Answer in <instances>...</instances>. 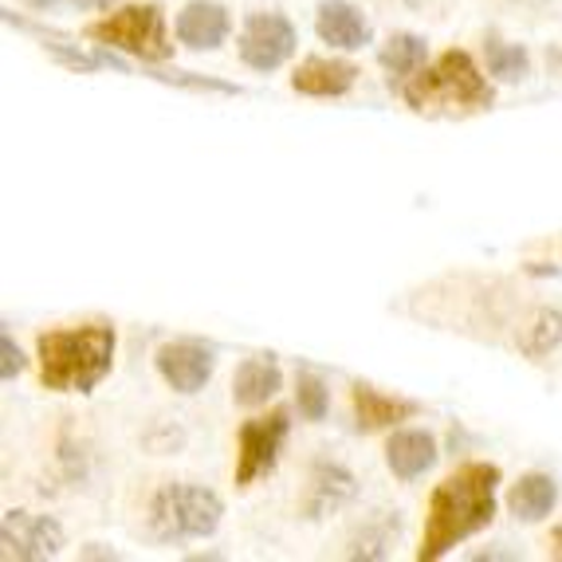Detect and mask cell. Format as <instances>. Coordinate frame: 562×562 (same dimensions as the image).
<instances>
[{
  "mask_svg": "<svg viewBox=\"0 0 562 562\" xmlns=\"http://www.w3.org/2000/svg\"><path fill=\"white\" fill-rule=\"evenodd\" d=\"M512 4H531L535 9V4H547V0H512Z\"/></svg>",
  "mask_w": 562,
  "mask_h": 562,
  "instance_id": "f1b7e54d",
  "label": "cell"
},
{
  "mask_svg": "<svg viewBox=\"0 0 562 562\" xmlns=\"http://www.w3.org/2000/svg\"><path fill=\"white\" fill-rule=\"evenodd\" d=\"M0 350H4V362H0V378H4V382H12V378L24 374L29 358H24V350H20L16 342H12V330L9 327L0 330Z\"/></svg>",
  "mask_w": 562,
  "mask_h": 562,
  "instance_id": "603a6c76",
  "label": "cell"
},
{
  "mask_svg": "<svg viewBox=\"0 0 562 562\" xmlns=\"http://www.w3.org/2000/svg\"><path fill=\"white\" fill-rule=\"evenodd\" d=\"M300 47V32L283 12H252V16L240 24V36H236V56L248 71H280Z\"/></svg>",
  "mask_w": 562,
  "mask_h": 562,
  "instance_id": "52a82bcc",
  "label": "cell"
},
{
  "mask_svg": "<svg viewBox=\"0 0 562 562\" xmlns=\"http://www.w3.org/2000/svg\"><path fill=\"white\" fill-rule=\"evenodd\" d=\"M358 499V476L338 464V460H315L307 472V492H303V516L327 519Z\"/></svg>",
  "mask_w": 562,
  "mask_h": 562,
  "instance_id": "8fae6325",
  "label": "cell"
},
{
  "mask_svg": "<svg viewBox=\"0 0 562 562\" xmlns=\"http://www.w3.org/2000/svg\"><path fill=\"white\" fill-rule=\"evenodd\" d=\"M499 480L504 472L487 460H469L457 464L441 484L432 487L429 507H425L422 547L413 551L417 562H437L460 547L464 539L492 527L499 512Z\"/></svg>",
  "mask_w": 562,
  "mask_h": 562,
  "instance_id": "6da1fadb",
  "label": "cell"
},
{
  "mask_svg": "<svg viewBox=\"0 0 562 562\" xmlns=\"http://www.w3.org/2000/svg\"><path fill=\"white\" fill-rule=\"evenodd\" d=\"M554 504H559V484L547 472H524L507 492V512L519 524H543L554 512Z\"/></svg>",
  "mask_w": 562,
  "mask_h": 562,
  "instance_id": "e0dca14e",
  "label": "cell"
},
{
  "mask_svg": "<svg viewBox=\"0 0 562 562\" xmlns=\"http://www.w3.org/2000/svg\"><path fill=\"white\" fill-rule=\"evenodd\" d=\"M437 457H441V449H437V437L429 429H394L385 441V469L402 484L425 476L437 464Z\"/></svg>",
  "mask_w": 562,
  "mask_h": 562,
  "instance_id": "9a60e30c",
  "label": "cell"
},
{
  "mask_svg": "<svg viewBox=\"0 0 562 562\" xmlns=\"http://www.w3.org/2000/svg\"><path fill=\"white\" fill-rule=\"evenodd\" d=\"M114 350H119V335L103 319L44 330L36 338L40 385L52 394H91L111 374Z\"/></svg>",
  "mask_w": 562,
  "mask_h": 562,
  "instance_id": "7a4b0ae2",
  "label": "cell"
},
{
  "mask_svg": "<svg viewBox=\"0 0 562 562\" xmlns=\"http://www.w3.org/2000/svg\"><path fill=\"white\" fill-rule=\"evenodd\" d=\"M397 94L417 114H476L492 111L496 103V91L480 71V64L460 47L429 59Z\"/></svg>",
  "mask_w": 562,
  "mask_h": 562,
  "instance_id": "3957f363",
  "label": "cell"
},
{
  "mask_svg": "<svg viewBox=\"0 0 562 562\" xmlns=\"http://www.w3.org/2000/svg\"><path fill=\"white\" fill-rule=\"evenodd\" d=\"M173 36L189 52H216L233 36V12L221 0H186L173 16Z\"/></svg>",
  "mask_w": 562,
  "mask_h": 562,
  "instance_id": "30bf717a",
  "label": "cell"
},
{
  "mask_svg": "<svg viewBox=\"0 0 562 562\" xmlns=\"http://www.w3.org/2000/svg\"><path fill=\"white\" fill-rule=\"evenodd\" d=\"M24 4H29V9H36V12H47V9H56L59 0H24Z\"/></svg>",
  "mask_w": 562,
  "mask_h": 562,
  "instance_id": "4316f807",
  "label": "cell"
},
{
  "mask_svg": "<svg viewBox=\"0 0 562 562\" xmlns=\"http://www.w3.org/2000/svg\"><path fill=\"white\" fill-rule=\"evenodd\" d=\"M397 535H402V519H397V512H378V516L362 519V527L350 535L347 559H362V562L390 559Z\"/></svg>",
  "mask_w": 562,
  "mask_h": 562,
  "instance_id": "d6986e66",
  "label": "cell"
},
{
  "mask_svg": "<svg viewBox=\"0 0 562 562\" xmlns=\"http://www.w3.org/2000/svg\"><path fill=\"white\" fill-rule=\"evenodd\" d=\"M350 405H355V425L362 432H382V429H402V422H413L422 405L409 397L385 394L370 382L350 385Z\"/></svg>",
  "mask_w": 562,
  "mask_h": 562,
  "instance_id": "4fadbf2b",
  "label": "cell"
},
{
  "mask_svg": "<svg viewBox=\"0 0 562 562\" xmlns=\"http://www.w3.org/2000/svg\"><path fill=\"white\" fill-rule=\"evenodd\" d=\"M87 40H94L99 47H111L122 56H134L142 64H166L173 59V40L166 29V9L158 0H134V4H119L106 16L91 20L83 29Z\"/></svg>",
  "mask_w": 562,
  "mask_h": 562,
  "instance_id": "5b68a950",
  "label": "cell"
},
{
  "mask_svg": "<svg viewBox=\"0 0 562 562\" xmlns=\"http://www.w3.org/2000/svg\"><path fill=\"white\" fill-rule=\"evenodd\" d=\"M559 342H562V311L559 307L535 311V319L527 323L524 335H519V350H524L531 362H543Z\"/></svg>",
  "mask_w": 562,
  "mask_h": 562,
  "instance_id": "44dd1931",
  "label": "cell"
},
{
  "mask_svg": "<svg viewBox=\"0 0 562 562\" xmlns=\"http://www.w3.org/2000/svg\"><path fill=\"white\" fill-rule=\"evenodd\" d=\"M390 4H397V9H422V0H390Z\"/></svg>",
  "mask_w": 562,
  "mask_h": 562,
  "instance_id": "83f0119b",
  "label": "cell"
},
{
  "mask_svg": "<svg viewBox=\"0 0 562 562\" xmlns=\"http://www.w3.org/2000/svg\"><path fill=\"white\" fill-rule=\"evenodd\" d=\"M225 519V499L216 496L213 487L189 484V480H173L161 484L150 496L146 507V524L158 543H198L221 527Z\"/></svg>",
  "mask_w": 562,
  "mask_h": 562,
  "instance_id": "277c9868",
  "label": "cell"
},
{
  "mask_svg": "<svg viewBox=\"0 0 562 562\" xmlns=\"http://www.w3.org/2000/svg\"><path fill=\"white\" fill-rule=\"evenodd\" d=\"M315 36L335 52H362L366 44H374V24L350 0H323L315 9Z\"/></svg>",
  "mask_w": 562,
  "mask_h": 562,
  "instance_id": "7c38bea8",
  "label": "cell"
},
{
  "mask_svg": "<svg viewBox=\"0 0 562 562\" xmlns=\"http://www.w3.org/2000/svg\"><path fill=\"white\" fill-rule=\"evenodd\" d=\"M295 409L303 422H323L330 409V390L315 370H300L295 374Z\"/></svg>",
  "mask_w": 562,
  "mask_h": 562,
  "instance_id": "7402d4cb",
  "label": "cell"
},
{
  "mask_svg": "<svg viewBox=\"0 0 562 562\" xmlns=\"http://www.w3.org/2000/svg\"><path fill=\"white\" fill-rule=\"evenodd\" d=\"M79 12H111L114 0H71Z\"/></svg>",
  "mask_w": 562,
  "mask_h": 562,
  "instance_id": "484cf974",
  "label": "cell"
},
{
  "mask_svg": "<svg viewBox=\"0 0 562 562\" xmlns=\"http://www.w3.org/2000/svg\"><path fill=\"white\" fill-rule=\"evenodd\" d=\"M547 554H551L554 562H562V524H554L551 535H547Z\"/></svg>",
  "mask_w": 562,
  "mask_h": 562,
  "instance_id": "cb8c5ba5",
  "label": "cell"
},
{
  "mask_svg": "<svg viewBox=\"0 0 562 562\" xmlns=\"http://www.w3.org/2000/svg\"><path fill=\"white\" fill-rule=\"evenodd\" d=\"M484 67L496 83H524L531 76V52L512 40L487 36L484 40Z\"/></svg>",
  "mask_w": 562,
  "mask_h": 562,
  "instance_id": "ffe728a7",
  "label": "cell"
},
{
  "mask_svg": "<svg viewBox=\"0 0 562 562\" xmlns=\"http://www.w3.org/2000/svg\"><path fill=\"white\" fill-rule=\"evenodd\" d=\"M291 432V409H272L260 413V417H248V422L236 429V469L233 484L236 487H252L260 476L280 464V452L288 445Z\"/></svg>",
  "mask_w": 562,
  "mask_h": 562,
  "instance_id": "8992f818",
  "label": "cell"
},
{
  "mask_svg": "<svg viewBox=\"0 0 562 562\" xmlns=\"http://www.w3.org/2000/svg\"><path fill=\"white\" fill-rule=\"evenodd\" d=\"M358 71L350 59L335 56H307L295 71H291V91L307 94V99H342V94L355 91Z\"/></svg>",
  "mask_w": 562,
  "mask_h": 562,
  "instance_id": "5bb4252c",
  "label": "cell"
},
{
  "mask_svg": "<svg viewBox=\"0 0 562 562\" xmlns=\"http://www.w3.org/2000/svg\"><path fill=\"white\" fill-rule=\"evenodd\" d=\"M154 370H158L161 382L181 397L201 394L216 370V350L205 342H193V338H178V342H161L158 355H154Z\"/></svg>",
  "mask_w": 562,
  "mask_h": 562,
  "instance_id": "9c48e42d",
  "label": "cell"
},
{
  "mask_svg": "<svg viewBox=\"0 0 562 562\" xmlns=\"http://www.w3.org/2000/svg\"><path fill=\"white\" fill-rule=\"evenodd\" d=\"M79 559H119V554L103 543H87V547H79Z\"/></svg>",
  "mask_w": 562,
  "mask_h": 562,
  "instance_id": "d4e9b609",
  "label": "cell"
},
{
  "mask_svg": "<svg viewBox=\"0 0 562 562\" xmlns=\"http://www.w3.org/2000/svg\"><path fill=\"white\" fill-rule=\"evenodd\" d=\"M283 390V370L276 358H244L233 374V402L240 409H260Z\"/></svg>",
  "mask_w": 562,
  "mask_h": 562,
  "instance_id": "2e32d148",
  "label": "cell"
},
{
  "mask_svg": "<svg viewBox=\"0 0 562 562\" xmlns=\"http://www.w3.org/2000/svg\"><path fill=\"white\" fill-rule=\"evenodd\" d=\"M378 64H382L390 87L402 91V87L429 64V44H425V36H417V32H394V36L382 44V52H378Z\"/></svg>",
  "mask_w": 562,
  "mask_h": 562,
  "instance_id": "ac0fdd59",
  "label": "cell"
},
{
  "mask_svg": "<svg viewBox=\"0 0 562 562\" xmlns=\"http://www.w3.org/2000/svg\"><path fill=\"white\" fill-rule=\"evenodd\" d=\"M64 547L67 535L59 519L24 512V507H12L0 519V559L4 562H47L59 559Z\"/></svg>",
  "mask_w": 562,
  "mask_h": 562,
  "instance_id": "ba28073f",
  "label": "cell"
}]
</instances>
